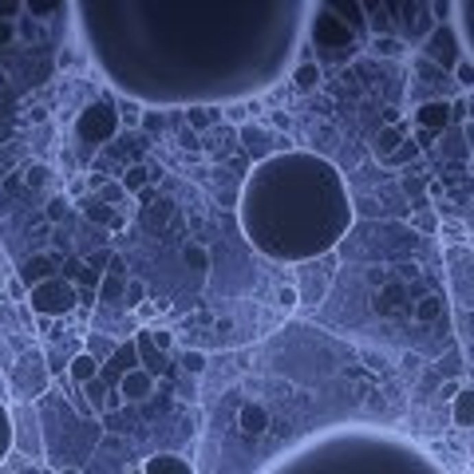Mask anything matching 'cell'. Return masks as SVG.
Listing matches in <instances>:
<instances>
[{"label": "cell", "mask_w": 474, "mask_h": 474, "mask_svg": "<svg viewBox=\"0 0 474 474\" xmlns=\"http://www.w3.org/2000/svg\"><path fill=\"white\" fill-rule=\"evenodd\" d=\"M241 234L273 261H313L340 245L352 225V198L340 170L308 150L257 162L237 198Z\"/></svg>", "instance_id": "cell-1"}, {"label": "cell", "mask_w": 474, "mask_h": 474, "mask_svg": "<svg viewBox=\"0 0 474 474\" xmlns=\"http://www.w3.org/2000/svg\"><path fill=\"white\" fill-rule=\"evenodd\" d=\"M76 135L87 146H107L119 135V111L111 107V103H87L76 119Z\"/></svg>", "instance_id": "cell-2"}, {"label": "cell", "mask_w": 474, "mask_h": 474, "mask_svg": "<svg viewBox=\"0 0 474 474\" xmlns=\"http://www.w3.org/2000/svg\"><path fill=\"white\" fill-rule=\"evenodd\" d=\"M28 304L36 316H63L76 308V284L63 281V277H52V281H40L28 289Z\"/></svg>", "instance_id": "cell-3"}, {"label": "cell", "mask_w": 474, "mask_h": 474, "mask_svg": "<svg viewBox=\"0 0 474 474\" xmlns=\"http://www.w3.org/2000/svg\"><path fill=\"white\" fill-rule=\"evenodd\" d=\"M313 40L316 47H328V52H352V44H356V32L344 24V16H332L328 4H316L313 8Z\"/></svg>", "instance_id": "cell-4"}, {"label": "cell", "mask_w": 474, "mask_h": 474, "mask_svg": "<svg viewBox=\"0 0 474 474\" xmlns=\"http://www.w3.org/2000/svg\"><path fill=\"white\" fill-rule=\"evenodd\" d=\"M423 56L431 63H442V67H451L455 71V63H458V47H455V36H451V28L447 24H435V28L427 32V40H423Z\"/></svg>", "instance_id": "cell-5"}, {"label": "cell", "mask_w": 474, "mask_h": 474, "mask_svg": "<svg viewBox=\"0 0 474 474\" xmlns=\"http://www.w3.org/2000/svg\"><path fill=\"white\" fill-rule=\"evenodd\" d=\"M415 123L423 126V135L442 131V126L451 123V103H447V99H431L423 107H415Z\"/></svg>", "instance_id": "cell-6"}, {"label": "cell", "mask_w": 474, "mask_h": 474, "mask_svg": "<svg viewBox=\"0 0 474 474\" xmlns=\"http://www.w3.org/2000/svg\"><path fill=\"white\" fill-rule=\"evenodd\" d=\"M150 392H155V376H150L146 368H131V372L119 379V395H123V399H131V403L146 399Z\"/></svg>", "instance_id": "cell-7"}, {"label": "cell", "mask_w": 474, "mask_h": 474, "mask_svg": "<svg viewBox=\"0 0 474 474\" xmlns=\"http://www.w3.org/2000/svg\"><path fill=\"white\" fill-rule=\"evenodd\" d=\"M237 427H241L249 439H257V435H265L269 431V411L261 407V403H241V411H237Z\"/></svg>", "instance_id": "cell-8"}, {"label": "cell", "mask_w": 474, "mask_h": 474, "mask_svg": "<svg viewBox=\"0 0 474 474\" xmlns=\"http://www.w3.org/2000/svg\"><path fill=\"white\" fill-rule=\"evenodd\" d=\"M142 471L146 474H194V466L178 455H155V458L142 462Z\"/></svg>", "instance_id": "cell-9"}, {"label": "cell", "mask_w": 474, "mask_h": 474, "mask_svg": "<svg viewBox=\"0 0 474 474\" xmlns=\"http://www.w3.org/2000/svg\"><path fill=\"white\" fill-rule=\"evenodd\" d=\"M451 419L455 427H474V387H458V395L451 399Z\"/></svg>", "instance_id": "cell-10"}, {"label": "cell", "mask_w": 474, "mask_h": 474, "mask_svg": "<svg viewBox=\"0 0 474 474\" xmlns=\"http://www.w3.org/2000/svg\"><path fill=\"white\" fill-rule=\"evenodd\" d=\"M67 376L76 379V383H83V387H87V383L99 376V360H95L91 352H79L76 360L67 363Z\"/></svg>", "instance_id": "cell-11"}, {"label": "cell", "mask_w": 474, "mask_h": 474, "mask_svg": "<svg viewBox=\"0 0 474 474\" xmlns=\"http://www.w3.org/2000/svg\"><path fill=\"white\" fill-rule=\"evenodd\" d=\"M399 146H403V126H383V131H379V139H376V155L387 162Z\"/></svg>", "instance_id": "cell-12"}, {"label": "cell", "mask_w": 474, "mask_h": 474, "mask_svg": "<svg viewBox=\"0 0 474 474\" xmlns=\"http://www.w3.org/2000/svg\"><path fill=\"white\" fill-rule=\"evenodd\" d=\"M83 214H87L91 221H103V225H111V229H123V218H119V214H111V210L99 202V198H87V202H83Z\"/></svg>", "instance_id": "cell-13"}, {"label": "cell", "mask_w": 474, "mask_h": 474, "mask_svg": "<svg viewBox=\"0 0 474 474\" xmlns=\"http://www.w3.org/2000/svg\"><path fill=\"white\" fill-rule=\"evenodd\" d=\"M12 442H16V427H12V411L0 403V462L8 458V451H12Z\"/></svg>", "instance_id": "cell-14"}, {"label": "cell", "mask_w": 474, "mask_h": 474, "mask_svg": "<svg viewBox=\"0 0 474 474\" xmlns=\"http://www.w3.org/2000/svg\"><path fill=\"white\" fill-rule=\"evenodd\" d=\"M293 83H297L300 91H313L316 83H320V63H300L297 71H293Z\"/></svg>", "instance_id": "cell-15"}, {"label": "cell", "mask_w": 474, "mask_h": 474, "mask_svg": "<svg viewBox=\"0 0 474 474\" xmlns=\"http://www.w3.org/2000/svg\"><path fill=\"white\" fill-rule=\"evenodd\" d=\"M182 261H186L190 269L205 273V269H210V249H205V245H194V241H190L186 249H182Z\"/></svg>", "instance_id": "cell-16"}, {"label": "cell", "mask_w": 474, "mask_h": 474, "mask_svg": "<svg viewBox=\"0 0 474 474\" xmlns=\"http://www.w3.org/2000/svg\"><path fill=\"white\" fill-rule=\"evenodd\" d=\"M403 40L399 36H376V44H372V52L376 56H387V60H395V56H403Z\"/></svg>", "instance_id": "cell-17"}, {"label": "cell", "mask_w": 474, "mask_h": 474, "mask_svg": "<svg viewBox=\"0 0 474 474\" xmlns=\"http://www.w3.org/2000/svg\"><path fill=\"white\" fill-rule=\"evenodd\" d=\"M123 300H126V308H142V304H146V284H142L139 277H131V281L123 284Z\"/></svg>", "instance_id": "cell-18"}, {"label": "cell", "mask_w": 474, "mask_h": 474, "mask_svg": "<svg viewBox=\"0 0 474 474\" xmlns=\"http://www.w3.org/2000/svg\"><path fill=\"white\" fill-rule=\"evenodd\" d=\"M95 198H99L103 205H123L126 202V190H123V182H103Z\"/></svg>", "instance_id": "cell-19"}, {"label": "cell", "mask_w": 474, "mask_h": 474, "mask_svg": "<svg viewBox=\"0 0 474 474\" xmlns=\"http://www.w3.org/2000/svg\"><path fill=\"white\" fill-rule=\"evenodd\" d=\"M439 313H442L439 297H423L419 304H415V320H439Z\"/></svg>", "instance_id": "cell-20"}, {"label": "cell", "mask_w": 474, "mask_h": 474, "mask_svg": "<svg viewBox=\"0 0 474 474\" xmlns=\"http://www.w3.org/2000/svg\"><path fill=\"white\" fill-rule=\"evenodd\" d=\"M150 182V174H146V166H131V170L123 174V190L126 194H135V190H142Z\"/></svg>", "instance_id": "cell-21"}, {"label": "cell", "mask_w": 474, "mask_h": 474, "mask_svg": "<svg viewBox=\"0 0 474 474\" xmlns=\"http://www.w3.org/2000/svg\"><path fill=\"white\" fill-rule=\"evenodd\" d=\"M455 79L462 83V87H466V95H471V91H474V63H471V60H458V63H455Z\"/></svg>", "instance_id": "cell-22"}, {"label": "cell", "mask_w": 474, "mask_h": 474, "mask_svg": "<svg viewBox=\"0 0 474 474\" xmlns=\"http://www.w3.org/2000/svg\"><path fill=\"white\" fill-rule=\"evenodd\" d=\"M399 300H403V284H392L387 293H383V304H376L379 313H395L399 308Z\"/></svg>", "instance_id": "cell-23"}, {"label": "cell", "mask_w": 474, "mask_h": 474, "mask_svg": "<svg viewBox=\"0 0 474 474\" xmlns=\"http://www.w3.org/2000/svg\"><path fill=\"white\" fill-rule=\"evenodd\" d=\"M277 300H281V308L284 313H293L300 304V293H297V284H281V293H277Z\"/></svg>", "instance_id": "cell-24"}, {"label": "cell", "mask_w": 474, "mask_h": 474, "mask_svg": "<svg viewBox=\"0 0 474 474\" xmlns=\"http://www.w3.org/2000/svg\"><path fill=\"white\" fill-rule=\"evenodd\" d=\"M411 158H419V146H415V142H403L387 162H392V166H403V162H411Z\"/></svg>", "instance_id": "cell-25"}, {"label": "cell", "mask_w": 474, "mask_h": 474, "mask_svg": "<svg viewBox=\"0 0 474 474\" xmlns=\"http://www.w3.org/2000/svg\"><path fill=\"white\" fill-rule=\"evenodd\" d=\"M67 205H71L67 198H47V210H44V214H47V221H63Z\"/></svg>", "instance_id": "cell-26"}, {"label": "cell", "mask_w": 474, "mask_h": 474, "mask_svg": "<svg viewBox=\"0 0 474 474\" xmlns=\"http://www.w3.org/2000/svg\"><path fill=\"white\" fill-rule=\"evenodd\" d=\"M146 340H150V344H155L158 348V352H166V348H170L174 344V336H170V332H166V328H146Z\"/></svg>", "instance_id": "cell-27"}, {"label": "cell", "mask_w": 474, "mask_h": 474, "mask_svg": "<svg viewBox=\"0 0 474 474\" xmlns=\"http://www.w3.org/2000/svg\"><path fill=\"white\" fill-rule=\"evenodd\" d=\"M182 363H186V372H194V376H198V372H205V352H186V356H182Z\"/></svg>", "instance_id": "cell-28"}, {"label": "cell", "mask_w": 474, "mask_h": 474, "mask_svg": "<svg viewBox=\"0 0 474 474\" xmlns=\"http://www.w3.org/2000/svg\"><path fill=\"white\" fill-rule=\"evenodd\" d=\"M186 119H190V126L205 131V126H210V111H205V107H190V111H186Z\"/></svg>", "instance_id": "cell-29"}, {"label": "cell", "mask_w": 474, "mask_h": 474, "mask_svg": "<svg viewBox=\"0 0 474 474\" xmlns=\"http://www.w3.org/2000/svg\"><path fill=\"white\" fill-rule=\"evenodd\" d=\"M12 40H16V24L8 16H0V47H8Z\"/></svg>", "instance_id": "cell-30"}, {"label": "cell", "mask_w": 474, "mask_h": 474, "mask_svg": "<svg viewBox=\"0 0 474 474\" xmlns=\"http://www.w3.org/2000/svg\"><path fill=\"white\" fill-rule=\"evenodd\" d=\"M28 12H36V16H47V12H63V4H24Z\"/></svg>", "instance_id": "cell-31"}, {"label": "cell", "mask_w": 474, "mask_h": 474, "mask_svg": "<svg viewBox=\"0 0 474 474\" xmlns=\"http://www.w3.org/2000/svg\"><path fill=\"white\" fill-rule=\"evenodd\" d=\"M399 123H403V111H399V107L383 111V126H399Z\"/></svg>", "instance_id": "cell-32"}, {"label": "cell", "mask_w": 474, "mask_h": 474, "mask_svg": "<svg viewBox=\"0 0 474 474\" xmlns=\"http://www.w3.org/2000/svg\"><path fill=\"white\" fill-rule=\"evenodd\" d=\"M139 119H142V115H139V107H126L123 115H119V123H126V126H139Z\"/></svg>", "instance_id": "cell-33"}, {"label": "cell", "mask_w": 474, "mask_h": 474, "mask_svg": "<svg viewBox=\"0 0 474 474\" xmlns=\"http://www.w3.org/2000/svg\"><path fill=\"white\" fill-rule=\"evenodd\" d=\"M44 166H28V174H24V178H28V186H40V182H44Z\"/></svg>", "instance_id": "cell-34"}, {"label": "cell", "mask_w": 474, "mask_h": 474, "mask_svg": "<svg viewBox=\"0 0 474 474\" xmlns=\"http://www.w3.org/2000/svg\"><path fill=\"white\" fill-rule=\"evenodd\" d=\"M462 107H466V119H471V123H474V91L466 95V103H462Z\"/></svg>", "instance_id": "cell-35"}, {"label": "cell", "mask_w": 474, "mask_h": 474, "mask_svg": "<svg viewBox=\"0 0 474 474\" xmlns=\"http://www.w3.org/2000/svg\"><path fill=\"white\" fill-rule=\"evenodd\" d=\"M60 474H79V471H76V466H63V471H60Z\"/></svg>", "instance_id": "cell-36"}, {"label": "cell", "mask_w": 474, "mask_h": 474, "mask_svg": "<svg viewBox=\"0 0 474 474\" xmlns=\"http://www.w3.org/2000/svg\"><path fill=\"white\" fill-rule=\"evenodd\" d=\"M126 474H146V471H142V466H135V471H126Z\"/></svg>", "instance_id": "cell-37"}, {"label": "cell", "mask_w": 474, "mask_h": 474, "mask_svg": "<svg viewBox=\"0 0 474 474\" xmlns=\"http://www.w3.org/2000/svg\"><path fill=\"white\" fill-rule=\"evenodd\" d=\"M471 139H474V123H471Z\"/></svg>", "instance_id": "cell-38"}, {"label": "cell", "mask_w": 474, "mask_h": 474, "mask_svg": "<svg viewBox=\"0 0 474 474\" xmlns=\"http://www.w3.org/2000/svg\"><path fill=\"white\" fill-rule=\"evenodd\" d=\"M47 474H52V471H47Z\"/></svg>", "instance_id": "cell-39"}]
</instances>
